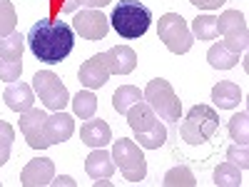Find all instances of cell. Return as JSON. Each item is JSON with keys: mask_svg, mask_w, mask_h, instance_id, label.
Segmentation results:
<instances>
[{"mask_svg": "<svg viewBox=\"0 0 249 187\" xmlns=\"http://www.w3.org/2000/svg\"><path fill=\"white\" fill-rule=\"evenodd\" d=\"M28 48L30 53L48 62V65H55V62L65 60L72 48H75V30L72 25H68L65 20H55V18H40L37 23H33V28L28 30Z\"/></svg>", "mask_w": 249, "mask_h": 187, "instance_id": "1", "label": "cell"}, {"mask_svg": "<svg viewBox=\"0 0 249 187\" xmlns=\"http://www.w3.org/2000/svg\"><path fill=\"white\" fill-rule=\"evenodd\" d=\"M127 115V122L135 132V140L140 148L144 150H160L164 142H167V128L160 122L157 112L147 105L144 100L135 102V105L124 112Z\"/></svg>", "mask_w": 249, "mask_h": 187, "instance_id": "2", "label": "cell"}, {"mask_svg": "<svg viewBox=\"0 0 249 187\" xmlns=\"http://www.w3.org/2000/svg\"><path fill=\"white\" fill-rule=\"evenodd\" d=\"M110 23H112V28L117 30L120 37L135 40V37H142L150 30L152 10L144 3H140V0H120L112 10V15H110Z\"/></svg>", "mask_w": 249, "mask_h": 187, "instance_id": "3", "label": "cell"}, {"mask_svg": "<svg viewBox=\"0 0 249 187\" xmlns=\"http://www.w3.org/2000/svg\"><path fill=\"white\" fill-rule=\"evenodd\" d=\"M142 100L157 112L160 120L164 122H179L182 117V100L177 97L175 88L170 85V80L155 77L147 82V88L142 93Z\"/></svg>", "mask_w": 249, "mask_h": 187, "instance_id": "4", "label": "cell"}, {"mask_svg": "<svg viewBox=\"0 0 249 187\" xmlns=\"http://www.w3.org/2000/svg\"><path fill=\"white\" fill-rule=\"evenodd\" d=\"M219 128V115L210 105H195L179 125V135L187 145H204Z\"/></svg>", "mask_w": 249, "mask_h": 187, "instance_id": "5", "label": "cell"}, {"mask_svg": "<svg viewBox=\"0 0 249 187\" xmlns=\"http://www.w3.org/2000/svg\"><path fill=\"white\" fill-rule=\"evenodd\" d=\"M112 160L120 168V172L124 175L127 182H142L147 177V162H144V155L140 150V145L132 140H115L112 145Z\"/></svg>", "mask_w": 249, "mask_h": 187, "instance_id": "6", "label": "cell"}, {"mask_svg": "<svg viewBox=\"0 0 249 187\" xmlns=\"http://www.w3.org/2000/svg\"><path fill=\"white\" fill-rule=\"evenodd\" d=\"M157 35H160L162 43L167 45V50L175 53V55L190 53V48H192V43H195L192 30L187 28L184 18L177 15V13H167V15L160 18V23H157Z\"/></svg>", "mask_w": 249, "mask_h": 187, "instance_id": "7", "label": "cell"}, {"mask_svg": "<svg viewBox=\"0 0 249 187\" xmlns=\"http://www.w3.org/2000/svg\"><path fill=\"white\" fill-rule=\"evenodd\" d=\"M217 35H222V45L232 53H244L249 45V28L247 18L239 10H227L217 18Z\"/></svg>", "mask_w": 249, "mask_h": 187, "instance_id": "8", "label": "cell"}, {"mask_svg": "<svg viewBox=\"0 0 249 187\" xmlns=\"http://www.w3.org/2000/svg\"><path fill=\"white\" fill-rule=\"evenodd\" d=\"M33 88L37 93V97L43 100V105L48 110H62L70 102V95H68V88L62 85V80L50 73V70H40L35 73L33 77Z\"/></svg>", "mask_w": 249, "mask_h": 187, "instance_id": "9", "label": "cell"}, {"mask_svg": "<svg viewBox=\"0 0 249 187\" xmlns=\"http://www.w3.org/2000/svg\"><path fill=\"white\" fill-rule=\"evenodd\" d=\"M72 30L80 37H85V40H102L107 35V30H110V18H105L95 8H85V10H80L75 15Z\"/></svg>", "mask_w": 249, "mask_h": 187, "instance_id": "10", "label": "cell"}, {"mask_svg": "<svg viewBox=\"0 0 249 187\" xmlns=\"http://www.w3.org/2000/svg\"><path fill=\"white\" fill-rule=\"evenodd\" d=\"M45 110L30 108L25 112H20V132L25 135L28 145L33 150H48L50 145L45 140Z\"/></svg>", "mask_w": 249, "mask_h": 187, "instance_id": "11", "label": "cell"}, {"mask_svg": "<svg viewBox=\"0 0 249 187\" xmlns=\"http://www.w3.org/2000/svg\"><path fill=\"white\" fill-rule=\"evenodd\" d=\"M110 75H112V73H110V65H107L105 53H97V55H92L90 60L82 62V68H80V73H77V80H80L88 90H97V88L105 85Z\"/></svg>", "mask_w": 249, "mask_h": 187, "instance_id": "12", "label": "cell"}, {"mask_svg": "<svg viewBox=\"0 0 249 187\" xmlns=\"http://www.w3.org/2000/svg\"><path fill=\"white\" fill-rule=\"evenodd\" d=\"M55 177V165L50 157H35L25 165V170L20 172V185L25 187H45Z\"/></svg>", "mask_w": 249, "mask_h": 187, "instance_id": "13", "label": "cell"}, {"mask_svg": "<svg viewBox=\"0 0 249 187\" xmlns=\"http://www.w3.org/2000/svg\"><path fill=\"white\" fill-rule=\"evenodd\" d=\"M75 132V120L72 115L62 112V110H55V115H48L45 117V140L48 145H60L70 140Z\"/></svg>", "mask_w": 249, "mask_h": 187, "instance_id": "14", "label": "cell"}, {"mask_svg": "<svg viewBox=\"0 0 249 187\" xmlns=\"http://www.w3.org/2000/svg\"><path fill=\"white\" fill-rule=\"evenodd\" d=\"M112 75H130L137 68V53L130 45H115L105 53Z\"/></svg>", "mask_w": 249, "mask_h": 187, "instance_id": "15", "label": "cell"}, {"mask_svg": "<svg viewBox=\"0 0 249 187\" xmlns=\"http://www.w3.org/2000/svg\"><path fill=\"white\" fill-rule=\"evenodd\" d=\"M80 137L88 148H105V145L112 140V130L105 120H95L88 117V122L80 128Z\"/></svg>", "mask_w": 249, "mask_h": 187, "instance_id": "16", "label": "cell"}, {"mask_svg": "<svg viewBox=\"0 0 249 187\" xmlns=\"http://www.w3.org/2000/svg\"><path fill=\"white\" fill-rule=\"evenodd\" d=\"M3 100H5V105L13 112H25V110H30L35 105L33 88L25 85V82H10L8 90L3 93Z\"/></svg>", "mask_w": 249, "mask_h": 187, "instance_id": "17", "label": "cell"}, {"mask_svg": "<svg viewBox=\"0 0 249 187\" xmlns=\"http://www.w3.org/2000/svg\"><path fill=\"white\" fill-rule=\"evenodd\" d=\"M85 172H88L92 180H105V177H112V172H115V160H112V152H105L102 148H95V150L85 157Z\"/></svg>", "mask_w": 249, "mask_h": 187, "instance_id": "18", "label": "cell"}, {"mask_svg": "<svg viewBox=\"0 0 249 187\" xmlns=\"http://www.w3.org/2000/svg\"><path fill=\"white\" fill-rule=\"evenodd\" d=\"M212 100L219 110H232L242 102V90L237 82H230V80H222L219 85L212 88Z\"/></svg>", "mask_w": 249, "mask_h": 187, "instance_id": "19", "label": "cell"}, {"mask_svg": "<svg viewBox=\"0 0 249 187\" xmlns=\"http://www.w3.org/2000/svg\"><path fill=\"white\" fill-rule=\"evenodd\" d=\"M207 60H210V65L217 68V70H230L239 62V53H232L230 48H224L222 43L212 45L210 53H207Z\"/></svg>", "mask_w": 249, "mask_h": 187, "instance_id": "20", "label": "cell"}, {"mask_svg": "<svg viewBox=\"0 0 249 187\" xmlns=\"http://www.w3.org/2000/svg\"><path fill=\"white\" fill-rule=\"evenodd\" d=\"M140 100H142V93H140L135 85H122V88H117L115 95H112V108H115L120 115H124V112H127L135 102H140Z\"/></svg>", "mask_w": 249, "mask_h": 187, "instance_id": "21", "label": "cell"}, {"mask_svg": "<svg viewBox=\"0 0 249 187\" xmlns=\"http://www.w3.org/2000/svg\"><path fill=\"white\" fill-rule=\"evenodd\" d=\"M23 50H25V37L18 30L10 33L8 37H0V57L5 60H23Z\"/></svg>", "mask_w": 249, "mask_h": 187, "instance_id": "22", "label": "cell"}, {"mask_svg": "<svg viewBox=\"0 0 249 187\" xmlns=\"http://www.w3.org/2000/svg\"><path fill=\"white\" fill-rule=\"evenodd\" d=\"M214 185L217 187H239L242 185V170L232 162H222L214 170Z\"/></svg>", "mask_w": 249, "mask_h": 187, "instance_id": "23", "label": "cell"}, {"mask_svg": "<svg viewBox=\"0 0 249 187\" xmlns=\"http://www.w3.org/2000/svg\"><path fill=\"white\" fill-rule=\"evenodd\" d=\"M72 112L80 117V120H88V117H95L97 112V97L90 93V90H82L72 97Z\"/></svg>", "mask_w": 249, "mask_h": 187, "instance_id": "24", "label": "cell"}, {"mask_svg": "<svg viewBox=\"0 0 249 187\" xmlns=\"http://www.w3.org/2000/svg\"><path fill=\"white\" fill-rule=\"evenodd\" d=\"M162 185H164V187H179V185H182V187H195L197 180H195V175H192L190 168L179 165V168H172L167 175H164Z\"/></svg>", "mask_w": 249, "mask_h": 187, "instance_id": "25", "label": "cell"}, {"mask_svg": "<svg viewBox=\"0 0 249 187\" xmlns=\"http://www.w3.org/2000/svg\"><path fill=\"white\" fill-rule=\"evenodd\" d=\"M192 35L197 40H214L217 37V18L214 15H199V18H195Z\"/></svg>", "mask_w": 249, "mask_h": 187, "instance_id": "26", "label": "cell"}, {"mask_svg": "<svg viewBox=\"0 0 249 187\" xmlns=\"http://www.w3.org/2000/svg\"><path fill=\"white\" fill-rule=\"evenodd\" d=\"M15 25H18V13L13 3L0 0V37H8L10 33H15Z\"/></svg>", "mask_w": 249, "mask_h": 187, "instance_id": "27", "label": "cell"}, {"mask_svg": "<svg viewBox=\"0 0 249 187\" xmlns=\"http://www.w3.org/2000/svg\"><path fill=\"white\" fill-rule=\"evenodd\" d=\"M249 115L247 112H239V115H234L232 120H230V135H232V140L237 142V145H247L249 142Z\"/></svg>", "mask_w": 249, "mask_h": 187, "instance_id": "28", "label": "cell"}, {"mask_svg": "<svg viewBox=\"0 0 249 187\" xmlns=\"http://www.w3.org/2000/svg\"><path fill=\"white\" fill-rule=\"evenodd\" d=\"M13 140H15V130H13V125H8L5 120H0V168H3V165L8 162V157H10Z\"/></svg>", "mask_w": 249, "mask_h": 187, "instance_id": "29", "label": "cell"}, {"mask_svg": "<svg viewBox=\"0 0 249 187\" xmlns=\"http://www.w3.org/2000/svg\"><path fill=\"white\" fill-rule=\"evenodd\" d=\"M107 3L110 0H57L55 10H62V13H75L77 8H95V10H100V8H105Z\"/></svg>", "mask_w": 249, "mask_h": 187, "instance_id": "30", "label": "cell"}, {"mask_svg": "<svg viewBox=\"0 0 249 187\" xmlns=\"http://www.w3.org/2000/svg\"><path fill=\"white\" fill-rule=\"evenodd\" d=\"M20 73H23V62H20V60H5V57H0V80L15 82L20 77Z\"/></svg>", "mask_w": 249, "mask_h": 187, "instance_id": "31", "label": "cell"}, {"mask_svg": "<svg viewBox=\"0 0 249 187\" xmlns=\"http://www.w3.org/2000/svg\"><path fill=\"white\" fill-rule=\"evenodd\" d=\"M227 160L232 165H237L239 170H247L249 168V152H247V145H234V148L227 150Z\"/></svg>", "mask_w": 249, "mask_h": 187, "instance_id": "32", "label": "cell"}, {"mask_svg": "<svg viewBox=\"0 0 249 187\" xmlns=\"http://www.w3.org/2000/svg\"><path fill=\"white\" fill-rule=\"evenodd\" d=\"M192 5H197V8H202V10H217L219 5H224L227 0H190Z\"/></svg>", "mask_w": 249, "mask_h": 187, "instance_id": "33", "label": "cell"}, {"mask_svg": "<svg viewBox=\"0 0 249 187\" xmlns=\"http://www.w3.org/2000/svg\"><path fill=\"white\" fill-rule=\"evenodd\" d=\"M50 185H55V187H60V185H70V187H75V180L68 177V175H60V177H53Z\"/></svg>", "mask_w": 249, "mask_h": 187, "instance_id": "34", "label": "cell"}, {"mask_svg": "<svg viewBox=\"0 0 249 187\" xmlns=\"http://www.w3.org/2000/svg\"><path fill=\"white\" fill-rule=\"evenodd\" d=\"M55 5H57V0H53V8H55Z\"/></svg>", "mask_w": 249, "mask_h": 187, "instance_id": "35", "label": "cell"}, {"mask_svg": "<svg viewBox=\"0 0 249 187\" xmlns=\"http://www.w3.org/2000/svg\"><path fill=\"white\" fill-rule=\"evenodd\" d=\"M0 185H3V182H0Z\"/></svg>", "mask_w": 249, "mask_h": 187, "instance_id": "36", "label": "cell"}]
</instances>
